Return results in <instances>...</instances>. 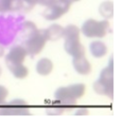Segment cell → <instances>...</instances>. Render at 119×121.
Segmentation results:
<instances>
[{"mask_svg": "<svg viewBox=\"0 0 119 121\" xmlns=\"http://www.w3.org/2000/svg\"><path fill=\"white\" fill-rule=\"evenodd\" d=\"M64 48L65 51L72 57L85 56V48L80 42V30L75 25H68L63 30Z\"/></svg>", "mask_w": 119, "mask_h": 121, "instance_id": "cell-1", "label": "cell"}, {"mask_svg": "<svg viewBox=\"0 0 119 121\" xmlns=\"http://www.w3.org/2000/svg\"><path fill=\"white\" fill-rule=\"evenodd\" d=\"M86 92L84 84H74L68 87H61L55 92V98L60 105L65 109L76 104V100L81 98Z\"/></svg>", "mask_w": 119, "mask_h": 121, "instance_id": "cell-2", "label": "cell"}, {"mask_svg": "<svg viewBox=\"0 0 119 121\" xmlns=\"http://www.w3.org/2000/svg\"><path fill=\"white\" fill-rule=\"evenodd\" d=\"M110 28V24L107 21H96L93 19H89L86 21L83 25L81 31L83 35L87 37H98L102 38L106 35Z\"/></svg>", "mask_w": 119, "mask_h": 121, "instance_id": "cell-3", "label": "cell"}, {"mask_svg": "<svg viewBox=\"0 0 119 121\" xmlns=\"http://www.w3.org/2000/svg\"><path fill=\"white\" fill-rule=\"evenodd\" d=\"M47 41V36L46 29H41V30L37 29L27 37L24 48L26 49L27 54L31 56H35L43 50Z\"/></svg>", "mask_w": 119, "mask_h": 121, "instance_id": "cell-4", "label": "cell"}, {"mask_svg": "<svg viewBox=\"0 0 119 121\" xmlns=\"http://www.w3.org/2000/svg\"><path fill=\"white\" fill-rule=\"evenodd\" d=\"M93 89L96 93L113 97V68L108 66L101 73L100 78L94 83Z\"/></svg>", "mask_w": 119, "mask_h": 121, "instance_id": "cell-5", "label": "cell"}, {"mask_svg": "<svg viewBox=\"0 0 119 121\" xmlns=\"http://www.w3.org/2000/svg\"><path fill=\"white\" fill-rule=\"evenodd\" d=\"M29 114V105L23 100H13L0 105V115L2 116H27Z\"/></svg>", "mask_w": 119, "mask_h": 121, "instance_id": "cell-6", "label": "cell"}, {"mask_svg": "<svg viewBox=\"0 0 119 121\" xmlns=\"http://www.w3.org/2000/svg\"><path fill=\"white\" fill-rule=\"evenodd\" d=\"M71 5V3L63 0H56L53 5L47 8L43 12V16L47 21H56L70 9Z\"/></svg>", "mask_w": 119, "mask_h": 121, "instance_id": "cell-7", "label": "cell"}, {"mask_svg": "<svg viewBox=\"0 0 119 121\" xmlns=\"http://www.w3.org/2000/svg\"><path fill=\"white\" fill-rule=\"evenodd\" d=\"M27 55V51L23 46H15L6 56V64L8 65L23 63Z\"/></svg>", "mask_w": 119, "mask_h": 121, "instance_id": "cell-8", "label": "cell"}, {"mask_svg": "<svg viewBox=\"0 0 119 121\" xmlns=\"http://www.w3.org/2000/svg\"><path fill=\"white\" fill-rule=\"evenodd\" d=\"M73 65H74V70L80 75H89L91 72V64L85 58V56L74 58Z\"/></svg>", "mask_w": 119, "mask_h": 121, "instance_id": "cell-9", "label": "cell"}, {"mask_svg": "<svg viewBox=\"0 0 119 121\" xmlns=\"http://www.w3.org/2000/svg\"><path fill=\"white\" fill-rule=\"evenodd\" d=\"M21 9V0H0V13L15 11Z\"/></svg>", "mask_w": 119, "mask_h": 121, "instance_id": "cell-10", "label": "cell"}, {"mask_svg": "<svg viewBox=\"0 0 119 121\" xmlns=\"http://www.w3.org/2000/svg\"><path fill=\"white\" fill-rule=\"evenodd\" d=\"M36 72L40 76H48L53 70V62L49 59L43 58L36 63Z\"/></svg>", "mask_w": 119, "mask_h": 121, "instance_id": "cell-11", "label": "cell"}, {"mask_svg": "<svg viewBox=\"0 0 119 121\" xmlns=\"http://www.w3.org/2000/svg\"><path fill=\"white\" fill-rule=\"evenodd\" d=\"M89 49H90L91 54L97 59L102 58L107 53V47L102 41H94V42H92L89 46Z\"/></svg>", "mask_w": 119, "mask_h": 121, "instance_id": "cell-12", "label": "cell"}, {"mask_svg": "<svg viewBox=\"0 0 119 121\" xmlns=\"http://www.w3.org/2000/svg\"><path fill=\"white\" fill-rule=\"evenodd\" d=\"M63 30H64V28L62 26L59 25V24H52V25H50L47 29H46L47 40L56 41V40L60 39L63 35Z\"/></svg>", "mask_w": 119, "mask_h": 121, "instance_id": "cell-13", "label": "cell"}, {"mask_svg": "<svg viewBox=\"0 0 119 121\" xmlns=\"http://www.w3.org/2000/svg\"><path fill=\"white\" fill-rule=\"evenodd\" d=\"M9 71L12 73V75L19 79H23L28 76L29 71L26 66L23 65V63L20 64H8L7 65Z\"/></svg>", "mask_w": 119, "mask_h": 121, "instance_id": "cell-14", "label": "cell"}, {"mask_svg": "<svg viewBox=\"0 0 119 121\" xmlns=\"http://www.w3.org/2000/svg\"><path fill=\"white\" fill-rule=\"evenodd\" d=\"M113 3L111 1H105L101 4L99 8L100 14L105 19H110L113 17Z\"/></svg>", "mask_w": 119, "mask_h": 121, "instance_id": "cell-15", "label": "cell"}, {"mask_svg": "<svg viewBox=\"0 0 119 121\" xmlns=\"http://www.w3.org/2000/svg\"><path fill=\"white\" fill-rule=\"evenodd\" d=\"M37 2H38V0H21L22 9H24L26 10L32 9L37 4Z\"/></svg>", "mask_w": 119, "mask_h": 121, "instance_id": "cell-16", "label": "cell"}, {"mask_svg": "<svg viewBox=\"0 0 119 121\" xmlns=\"http://www.w3.org/2000/svg\"><path fill=\"white\" fill-rule=\"evenodd\" d=\"M8 95V91L7 88L0 85V105L5 103V100L7 99Z\"/></svg>", "mask_w": 119, "mask_h": 121, "instance_id": "cell-17", "label": "cell"}, {"mask_svg": "<svg viewBox=\"0 0 119 121\" xmlns=\"http://www.w3.org/2000/svg\"><path fill=\"white\" fill-rule=\"evenodd\" d=\"M55 1H56V0H38L37 4H40V5L45 6V7L47 8V7L51 6V5H53V4L55 3Z\"/></svg>", "mask_w": 119, "mask_h": 121, "instance_id": "cell-18", "label": "cell"}, {"mask_svg": "<svg viewBox=\"0 0 119 121\" xmlns=\"http://www.w3.org/2000/svg\"><path fill=\"white\" fill-rule=\"evenodd\" d=\"M4 55V48L1 47V45H0V57L1 56H3Z\"/></svg>", "mask_w": 119, "mask_h": 121, "instance_id": "cell-19", "label": "cell"}, {"mask_svg": "<svg viewBox=\"0 0 119 121\" xmlns=\"http://www.w3.org/2000/svg\"><path fill=\"white\" fill-rule=\"evenodd\" d=\"M71 1H72V3H73V2H77V1H79V0H71Z\"/></svg>", "mask_w": 119, "mask_h": 121, "instance_id": "cell-20", "label": "cell"}, {"mask_svg": "<svg viewBox=\"0 0 119 121\" xmlns=\"http://www.w3.org/2000/svg\"><path fill=\"white\" fill-rule=\"evenodd\" d=\"M1 73H2V70H1V67H0V76H1Z\"/></svg>", "mask_w": 119, "mask_h": 121, "instance_id": "cell-21", "label": "cell"}]
</instances>
